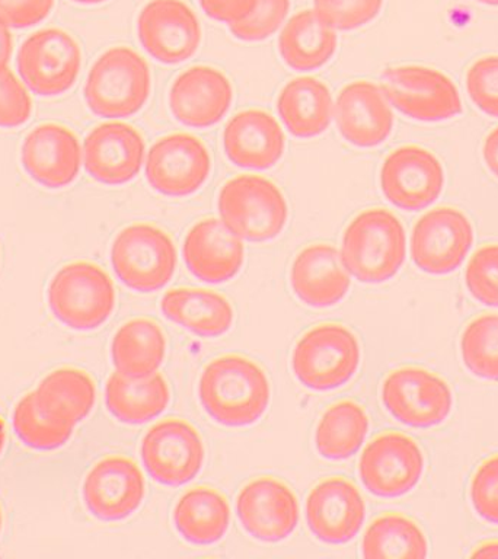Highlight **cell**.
Instances as JSON below:
<instances>
[{
    "instance_id": "cell-42",
    "label": "cell",
    "mask_w": 498,
    "mask_h": 559,
    "mask_svg": "<svg viewBox=\"0 0 498 559\" xmlns=\"http://www.w3.org/2000/svg\"><path fill=\"white\" fill-rule=\"evenodd\" d=\"M472 509L484 522L498 526V454L485 459L470 484Z\"/></svg>"
},
{
    "instance_id": "cell-52",
    "label": "cell",
    "mask_w": 498,
    "mask_h": 559,
    "mask_svg": "<svg viewBox=\"0 0 498 559\" xmlns=\"http://www.w3.org/2000/svg\"><path fill=\"white\" fill-rule=\"evenodd\" d=\"M2 527H3V513H2V509H0V533H2Z\"/></svg>"
},
{
    "instance_id": "cell-11",
    "label": "cell",
    "mask_w": 498,
    "mask_h": 559,
    "mask_svg": "<svg viewBox=\"0 0 498 559\" xmlns=\"http://www.w3.org/2000/svg\"><path fill=\"white\" fill-rule=\"evenodd\" d=\"M424 465L417 441L404 432L389 431L367 444L358 461V476L374 496L396 498L417 487Z\"/></svg>"
},
{
    "instance_id": "cell-32",
    "label": "cell",
    "mask_w": 498,
    "mask_h": 559,
    "mask_svg": "<svg viewBox=\"0 0 498 559\" xmlns=\"http://www.w3.org/2000/svg\"><path fill=\"white\" fill-rule=\"evenodd\" d=\"M164 331L151 319H131L120 326L111 343L112 365L129 378L155 374L165 360Z\"/></svg>"
},
{
    "instance_id": "cell-3",
    "label": "cell",
    "mask_w": 498,
    "mask_h": 559,
    "mask_svg": "<svg viewBox=\"0 0 498 559\" xmlns=\"http://www.w3.org/2000/svg\"><path fill=\"white\" fill-rule=\"evenodd\" d=\"M151 91L147 61L133 48L117 46L100 55L92 66L83 96L95 116L127 118L144 107Z\"/></svg>"
},
{
    "instance_id": "cell-34",
    "label": "cell",
    "mask_w": 498,
    "mask_h": 559,
    "mask_svg": "<svg viewBox=\"0 0 498 559\" xmlns=\"http://www.w3.org/2000/svg\"><path fill=\"white\" fill-rule=\"evenodd\" d=\"M426 533L413 519L400 513L379 515L369 524L361 542V554L367 559L428 557Z\"/></svg>"
},
{
    "instance_id": "cell-44",
    "label": "cell",
    "mask_w": 498,
    "mask_h": 559,
    "mask_svg": "<svg viewBox=\"0 0 498 559\" xmlns=\"http://www.w3.org/2000/svg\"><path fill=\"white\" fill-rule=\"evenodd\" d=\"M55 7V0H0V20L13 29L42 24Z\"/></svg>"
},
{
    "instance_id": "cell-38",
    "label": "cell",
    "mask_w": 498,
    "mask_h": 559,
    "mask_svg": "<svg viewBox=\"0 0 498 559\" xmlns=\"http://www.w3.org/2000/svg\"><path fill=\"white\" fill-rule=\"evenodd\" d=\"M465 284L478 304L498 308V243L481 247L467 262Z\"/></svg>"
},
{
    "instance_id": "cell-10",
    "label": "cell",
    "mask_w": 498,
    "mask_h": 559,
    "mask_svg": "<svg viewBox=\"0 0 498 559\" xmlns=\"http://www.w3.org/2000/svg\"><path fill=\"white\" fill-rule=\"evenodd\" d=\"M382 404L398 423L428 430L448 419L453 393L440 376L418 367L393 370L383 380Z\"/></svg>"
},
{
    "instance_id": "cell-36",
    "label": "cell",
    "mask_w": 498,
    "mask_h": 559,
    "mask_svg": "<svg viewBox=\"0 0 498 559\" xmlns=\"http://www.w3.org/2000/svg\"><path fill=\"white\" fill-rule=\"evenodd\" d=\"M13 430L29 449L50 452L64 445L73 435L74 424L52 414L39 404L37 393H26L13 409Z\"/></svg>"
},
{
    "instance_id": "cell-21",
    "label": "cell",
    "mask_w": 498,
    "mask_h": 559,
    "mask_svg": "<svg viewBox=\"0 0 498 559\" xmlns=\"http://www.w3.org/2000/svg\"><path fill=\"white\" fill-rule=\"evenodd\" d=\"M144 140L124 122L96 126L83 142V164L87 175L104 186H122L140 173Z\"/></svg>"
},
{
    "instance_id": "cell-48",
    "label": "cell",
    "mask_w": 498,
    "mask_h": 559,
    "mask_svg": "<svg viewBox=\"0 0 498 559\" xmlns=\"http://www.w3.org/2000/svg\"><path fill=\"white\" fill-rule=\"evenodd\" d=\"M471 558H498V540L484 542L472 550Z\"/></svg>"
},
{
    "instance_id": "cell-35",
    "label": "cell",
    "mask_w": 498,
    "mask_h": 559,
    "mask_svg": "<svg viewBox=\"0 0 498 559\" xmlns=\"http://www.w3.org/2000/svg\"><path fill=\"white\" fill-rule=\"evenodd\" d=\"M35 393L44 408L74 426L91 414L96 402V388L91 376L69 367L47 374Z\"/></svg>"
},
{
    "instance_id": "cell-18",
    "label": "cell",
    "mask_w": 498,
    "mask_h": 559,
    "mask_svg": "<svg viewBox=\"0 0 498 559\" xmlns=\"http://www.w3.org/2000/svg\"><path fill=\"white\" fill-rule=\"evenodd\" d=\"M240 526L256 540L277 544L299 524V502L283 480L262 476L249 480L236 498Z\"/></svg>"
},
{
    "instance_id": "cell-27",
    "label": "cell",
    "mask_w": 498,
    "mask_h": 559,
    "mask_svg": "<svg viewBox=\"0 0 498 559\" xmlns=\"http://www.w3.org/2000/svg\"><path fill=\"white\" fill-rule=\"evenodd\" d=\"M165 317L192 334L217 338L234 325V308L216 292L201 288H174L161 301Z\"/></svg>"
},
{
    "instance_id": "cell-4",
    "label": "cell",
    "mask_w": 498,
    "mask_h": 559,
    "mask_svg": "<svg viewBox=\"0 0 498 559\" xmlns=\"http://www.w3.org/2000/svg\"><path fill=\"white\" fill-rule=\"evenodd\" d=\"M217 207L227 229L253 243L277 238L288 217L283 192L260 175H239L227 181L218 192Z\"/></svg>"
},
{
    "instance_id": "cell-1",
    "label": "cell",
    "mask_w": 498,
    "mask_h": 559,
    "mask_svg": "<svg viewBox=\"0 0 498 559\" xmlns=\"http://www.w3.org/2000/svg\"><path fill=\"white\" fill-rule=\"evenodd\" d=\"M199 400L205 414L221 426H251L269 408L270 380L247 357H217L201 373Z\"/></svg>"
},
{
    "instance_id": "cell-5",
    "label": "cell",
    "mask_w": 498,
    "mask_h": 559,
    "mask_svg": "<svg viewBox=\"0 0 498 559\" xmlns=\"http://www.w3.org/2000/svg\"><path fill=\"white\" fill-rule=\"evenodd\" d=\"M47 297L56 319L74 331H92L104 325L117 300L109 275L86 261L61 266L48 286Z\"/></svg>"
},
{
    "instance_id": "cell-14",
    "label": "cell",
    "mask_w": 498,
    "mask_h": 559,
    "mask_svg": "<svg viewBox=\"0 0 498 559\" xmlns=\"http://www.w3.org/2000/svg\"><path fill=\"white\" fill-rule=\"evenodd\" d=\"M444 169L427 148L404 146L389 153L380 168V188L389 203L422 212L443 192Z\"/></svg>"
},
{
    "instance_id": "cell-29",
    "label": "cell",
    "mask_w": 498,
    "mask_h": 559,
    "mask_svg": "<svg viewBox=\"0 0 498 559\" xmlns=\"http://www.w3.org/2000/svg\"><path fill=\"white\" fill-rule=\"evenodd\" d=\"M336 43L334 26L315 11H300L280 34L278 50L288 68L312 72L331 60Z\"/></svg>"
},
{
    "instance_id": "cell-17",
    "label": "cell",
    "mask_w": 498,
    "mask_h": 559,
    "mask_svg": "<svg viewBox=\"0 0 498 559\" xmlns=\"http://www.w3.org/2000/svg\"><path fill=\"white\" fill-rule=\"evenodd\" d=\"M146 480L138 463L114 454L95 463L82 485L83 504L100 522H120L139 509Z\"/></svg>"
},
{
    "instance_id": "cell-49",
    "label": "cell",
    "mask_w": 498,
    "mask_h": 559,
    "mask_svg": "<svg viewBox=\"0 0 498 559\" xmlns=\"http://www.w3.org/2000/svg\"><path fill=\"white\" fill-rule=\"evenodd\" d=\"M4 444H7V427H4L3 419L0 418V454H2Z\"/></svg>"
},
{
    "instance_id": "cell-23",
    "label": "cell",
    "mask_w": 498,
    "mask_h": 559,
    "mask_svg": "<svg viewBox=\"0 0 498 559\" xmlns=\"http://www.w3.org/2000/svg\"><path fill=\"white\" fill-rule=\"evenodd\" d=\"M188 271L200 282L221 284L242 269L245 249L238 236L217 218H204L192 226L182 245Z\"/></svg>"
},
{
    "instance_id": "cell-25",
    "label": "cell",
    "mask_w": 498,
    "mask_h": 559,
    "mask_svg": "<svg viewBox=\"0 0 498 559\" xmlns=\"http://www.w3.org/2000/svg\"><path fill=\"white\" fill-rule=\"evenodd\" d=\"M293 293L315 309L331 308L348 293L349 273L339 249L328 243H313L301 249L290 270Z\"/></svg>"
},
{
    "instance_id": "cell-39",
    "label": "cell",
    "mask_w": 498,
    "mask_h": 559,
    "mask_svg": "<svg viewBox=\"0 0 498 559\" xmlns=\"http://www.w3.org/2000/svg\"><path fill=\"white\" fill-rule=\"evenodd\" d=\"M313 4L315 12L335 29L352 31L374 21L383 0H313Z\"/></svg>"
},
{
    "instance_id": "cell-22",
    "label": "cell",
    "mask_w": 498,
    "mask_h": 559,
    "mask_svg": "<svg viewBox=\"0 0 498 559\" xmlns=\"http://www.w3.org/2000/svg\"><path fill=\"white\" fill-rule=\"evenodd\" d=\"M234 87L221 70L194 66L179 74L169 91L173 116L192 129L217 124L229 111Z\"/></svg>"
},
{
    "instance_id": "cell-16",
    "label": "cell",
    "mask_w": 498,
    "mask_h": 559,
    "mask_svg": "<svg viewBox=\"0 0 498 559\" xmlns=\"http://www.w3.org/2000/svg\"><path fill=\"white\" fill-rule=\"evenodd\" d=\"M212 159L200 139L175 133L157 140L147 153L149 186L168 197H187L208 181Z\"/></svg>"
},
{
    "instance_id": "cell-40",
    "label": "cell",
    "mask_w": 498,
    "mask_h": 559,
    "mask_svg": "<svg viewBox=\"0 0 498 559\" xmlns=\"http://www.w3.org/2000/svg\"><path fill=\"white\" fill-rule=\"evenodd\" d=\"M290 0H258L251 15L230 25V33L242 41L269 38L286 20Z\"/></svg>"
},
{
    "instance_id": "cell-26",
    "label": "cell",
    "mask_w": 498,
    "mask_h": 559,
    "mask_svg": "<svg viewBox=\"0 0 498 559\" xmlns=\"http://www.w3.org/2000/svg\"><path fill=\"white\" fill-rule=\"evenodd\" d=\"M286 139L282 127L262 109H245L227 122L223 148L232 164L245 169H269L282 159Z\"/></svg>"
},
{
    "instance_id": "cell-41",
    "label": "cell",
    "mask_w": 498,
    "mask_h": 559,
    "mask_svg": "<svg viewBox=\"0 0 498 559\" xmlns=\"http://www.w3.org/2000/svg\"><path fill=\"white\" fill-rule=\"evenodd\" d=\"M466 91L475 107L498 118V56L483 57L467 69Z\"/></svg>"
},
{
    "instance_id": "cell-31",
    "label": "cell",
    "mask_w": 498,
    "mask_h": 559,
    "mask_svg": "<svg viewBox=\"0 0 498 559\" xmlns=\"http://www.w3.org/2000/svg\"><path fill=\"white\" fill-rule=\"evenodd\" d=\"M280 118L293 135L310 139L323 133L331 122L332 98L325 83L297 78L283 87L277 99Z\"/></svg>"
},
{
    "instance_id": "cell-20",
    "label": "cell",
    "mask_w": 498,
    "mask_h": 559,
    "mask_svg": "<svg viewBox=\"0 0 498 559\" xmlns=\"http://www.w3.org/2000/svg\"><path fill=\"white\" fill-rule=\"evenodd\" d=\"M21 164L33 181L47 190H60L81 173V144L68 127L47 122L26 134Z\"/></svg>"
},
{
    "instance_id": "cell-46",
    "label": "cell",
    "mask_w": 498,
    "mask_h": 559,
    "mask_svg": "<svg viewBox=\"0 0 498 559\" xmlns=\"http://www.w3.org/2000/svg\"><path fill=\"white\" fill-rule=\"evenodd\" d=\"M483 157L489 173L498 179V127H496V129L487 135V139H485Z\"/></svg>"
},
{
    "instance_id": "cell-6",
    "label": "cell",
    "mask_w": 498,
    "mask_h": 559,
    "mask_svg": "<svg viewBox=\"0 0 498 559\" xmlns=\"http://www.w3.org/2000/svg\"><path fill=\"white\" fill-rule=\"evenodd\" d=\"M360 360V344L347 326L322 323L297 341L292 369L305 388L332 391L352 380Z\"/></svg>"
},
{
    "instance_id": "cell-8",
    "label": "cell",
    "mask_w": 498,
    "mask_h": 559,
    "mask_svg": "<svg viewBox=\"0 0 498 559\" xmlns=\"http://www.w3.org/2000/svg\"><path fill=\"white\" fill-rule=\"evenodd\" d=\"M16 66L22 82L35 95H63L72 90L81 72V47L63 29L37 31L22 43Z\"/></svg>"
},
{
    "instance_id": "cell-24",
    "label": "cell",
    "mask_w": 498,
    "mask_h": 559,
    "mask_svg": "<svg viewBox=\"0 0 498 559\" xmlns=\"http://www.w3.org/2000/svg\"><path fill=\"white\" fill-rule=\"evenodd\" d=\"M335 121L344 140L357 147L379 146L393 129L392 109L382 90L366 81L349 83L340 92Z\"/></svg>"
},
{
    "instance_id": "cell-51",
    "label": "cell",
    "mask_w": 498,
    "mask_h": 559,
    "mask_svg": "<svg viewBox=\"0 0 498 559\" xmlns=\"http://www.w3.org/2000/svg\"><path fill=\"white\" fill-rule=\"evenodd\" d=\"M476 2L488 4V7H498V0H476Z\"/></svg>"
},
{
    "instance_id": "cell-30",
    "label": "cell",
    "mask_w": 498,
    "mask_h": 559,
    "mask_svg": "<svg viewBox=\"0 0 498 559\" xmlns=\"http://www.w3.org/2000/svg\"><path fill=\"white\" fill-rule=\"evenodd\" d=\"M174 524L188 544L213 545L226 535L230 524V506L216 489L197 487L179 498L174 509Z\"/></svg>"
},
{
    "instance_id": "cell-9",
    "label": "cell",
    "mask_w": 498,
    "mask_h": 559,
    "mask_svg": "<svg viewBox=\"0 0 498 559\" xmlns=\"http://www.w3.org/2000/svg\"><path fill=\"white\" fill-rule=\"evenodd\" d=\"M380 90L392 107L417 121L450 120L463 109L461 95L452 79L435 69L419 66L388 69Z\"/></svg>"
},
{
    "instance_id": "cell-37",
    "label": "cell",
    "mask_w": 498,
    "mask_h": 559,
    "mask_svg": "<svg viewBox=\"0 0 498 559\" xmlns=\"http://www.w3.org/2000/svg\"><path fill=\"white\" fill-rule=\"evenodd\" d=\"M463 365L476 378L498 382V313L475 318L463 330Z\"/></svg>"
},
{
    "instance_id": "cell-7",
    "label": "cell",
    "mask_w": 498,
    "mask_h": 559,
    "mask_svg": "<svg viewBox=\"0 0 498 559\" xmlns=\"http://www.w3.org/2000/svg\"><path fill=\"white\" fill-rule=\"evenodd\" d=\"M114 273L139 293L164 288L177 269V249L164 230L146 223L122 229L111 247Z\"/></svg>"
},
{
    "instance_id": "cell-47",
    "label": "cell",
    "mask_w": 498,
    "mask_h": 559,
    "mask_svg": "<svg viewBox=\"0 0 498 559\" xmlns=\"http://www.w3.org/2000/svg\"><path fill=\"white\" fill-rule=\"evenodd\" d=\"M13 51V39L9 26L0 20V68H8Z\"/></svg>"
},
{
    "instance_id": "cell-2",
    "label": "cell",
    "mask_w": 498,
    "mask_h": 559,
    "mask_svg": "<svg viewBox=\"0 0 498 559\" xmlns=\"http://www.w3.org/2000/svg\"><path fill=\"white\" fill-rule=\"evenodd\" d=\"M405 257L404 226L389 210H366L354 217L344 231L341 258L357 282H388L400 273Z\"/></svg>"
},
{
    "instance_id": "cell-12",
    "label": "cell",
    "mask_w": 498,
    "mask_h": 559,
    "mask_svg": "<svg viewBox=\"0 0 498 559\" xmlns=\"http://www.w3.org/2000/svg\"><path fill=\"white\" fill-rule=\"evenodd\" d=\"M142 461L149 476L166 487H181L200 474L204 443L199 431L183 419L155 424L143 437Z\"/></svg>"
},
{
    "instance_id": "cell-45",
    "label": "cell",
    "mask_w": 498,
    "mask_h": 559,
    "mask_svg": "<svg viewBox=\"0 0 498 559\" xmlns=\"http://www.w3.org/2000/svg\"><path fill=\"white\" fill-rule=\"evenodd\" d=\"M199 2L205 15L232 25L251 15L258 0H199Z\"/></svg>"
},
{
    "instance_id": "cell-19",
    "label": "cell",
    "mask_w": 498,
    "mask_h": 559,
    "mask_svg": "<svg viewBox=\"0 0 498 559\" xmlns=\"http://www.w3.org/2000/svg\"><path fill=\"white\" fill-rule=\"evenodd\" d=\"M366 504L352 480L327 478L310 489L306 500V523L318 540L344 545L361 531Z\"/></svg>"
},
{
    "instance_id": "cell-33",
    "label": "cell",
    "mask_w": 498,
    "mask_h": 559,
    "mask_svg": "<svg viewBox=\"0 0 498 559\" xmlns=\"http://www.w3.org/2000/svg\"><path fill=\"white\" fill-rule=\"evenodd\" d=\"M369 427V417L361 405L354 401L336 402L319 419L315 449L328 461H344L365 443Z\"/></svg>"
},
{
    "instance_id": "cell-13",
    "label": "cell",
    "mask_w": 498,
    "mask_h": 559,
    "mask_svg": "<svg viewBox=\"0 0 498 559\" xmlns=\"http://www.w3.org/2000/svg\"><path fill=\"white\" fill-rule=\"evenodd\" d=\"M474 245L470 218L452 207L430 210L415 223L411 258L417 269L432 275L453 273Z\"/></svg>"
},
{
    "instance_id": "cell-15",
    "label": "cell",
    "mask_w": 498,
    "mask_h": 559,
    "mask_svg": "<svg viewBox=\"0 0 498 559\" xmlns=\"http://www.w3.org/2000/svg\"><path fill=\"white\" fill-rule=\"evenodd\" d=\"M138 34L144 50L161 63L177 64L199 50L203 29L182 0H152L140 12Z\"/></svg>"
},
{
    "instance_id": "cell-50",
    "label": "cell",
    "mask_w": 498,
    "mask_h": 559,
    "mask_svg": "<svg viewBox=\"0 0 498 559\" xmlns=\"http://www.w3.org/2000/svg\"><path fill=\"white\" fill-rule=\"evenodd\" d=\"M73 2L81 4H98L103 2H107V0H73Z\"/></svg>"
},
{
    "instance_id": "cell-28",
    "label": "cell",
    "mask_w": 498,
    "mask_h": 559,
    "mask_svg": "<svg viewBox=\"0 0 498 559\" xmlns=\"http://www.w3.org/2000/svg\"><path fill=\"white\" fill-rule=\"evenodd\" d=\"M170 401L168 382L164 376L129 378L116 371L105 386V405L120 423L140 426L159 417Z\"/></svg>"
},
{
    "instance_id": "cell-43",
    "label": "cell",
    "mask_w": 498,
    "mask_h": 559,
    "mask_svg": "<svg viewBox=\"0 0 498 559\" xmlns=\"http://www.w3.org/2000/svg\"><path fill=\"white\" fill-rule=\"evenodd\" d=\"M33 114V100L12 70L0 68V129L24 126Z\"/></svg>"
}]
</instances>
